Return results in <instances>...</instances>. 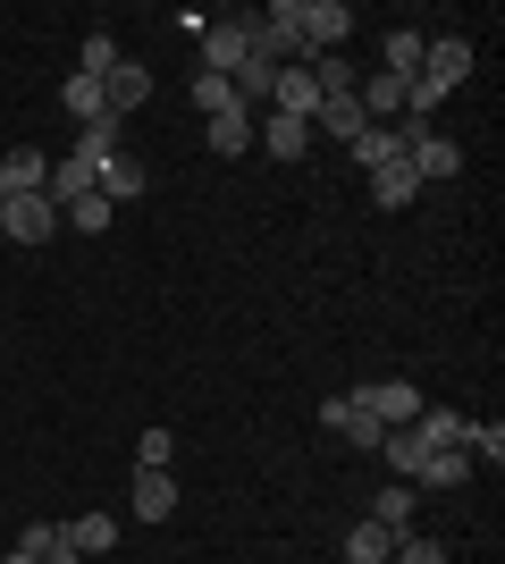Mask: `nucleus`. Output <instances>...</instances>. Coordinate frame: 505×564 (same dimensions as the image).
<instances>
[{
    "label": "nucleus",
    "mask_w": 505,
    "mask_h": 564,
    "mask_svg": "<svg viewBox=\"0 0 505 564\" xmlns=\"http://www.w3.org/2000/svg\"><path fill=\"white\" fill-rule=\"evenodd\" d=\"M270 18L287 25L304 51H345V34H354V9H345V0H278Z\"/></svg>",
    "instance_id": "1"
},
{
    "label": "nucleus",
    "mask_w": 505,
    "mask_h": 564,
    "mask_svg": "<svg viewBox=\"0 0 505 564\" xmlns=\"http://www.w3.org/2000/svg\"><path fill=\"white\" fill-rule=\"evenodd\" d=\"M463 76H472V43L463 34H430L421 43V85L447 101V94H463Z\"/></svg>",
    "instance_id": "2"
},
{
    "label": "nucleus",
    "mask_w": 505,
    "mask_h": 564,
    "mask_svg": "<svg viewBox=\"0 0 505 564\" xmlns=\"http://www.w3.org/2000/svg\"><path fill=\"white\" fill-rule=\"evenodd\" d=\"M354 404H362V413H371L380 430L421 422V388H413V379H371V388H354Z\"/></svg>",
    "instance_id": "3"
},
{
    "label": "nucleus",
    "mask_w": 505,
    "mask_h": 564,
    "mask_svg": "<svg viewBox=\"0 0 505 564\" xmlns=\"http://www.w3.org/2000/svg\"><path fill=\"white\" fill-rule=\"evenodd\" d=\"M194 43H202V76H237L244 51H253V18H219V25H202Z\"/></svg>",
    "instance_id": "4"
},
{
    "label": "nucleus",
    "mask_w": 505,
    "mask_h": 564,
    "mask_svg": "<svg viewBox=\"0 0 505 564\" xmlns=\"http://www.w3.org/2000/svg\"><path fill=\"white\" fill-rule=\"evenodd\" d=\"M0 228L18 236V245H51V236H59V212H51V194H9V203H0Z\"/></svg>",
    "instance_id": "5"
},
{
    "label": "nucleus",
    "mask_w": 505,
    "mask_h": 564,
    "mask_svg": "<svg viewBox=\"0 0 505 564\" xmlns=\"http://www.w3.org/2000/svg\"><path fill=\"white\" fill-rule=\"evenodd\" d=\"M94 194L119 212V203H135V194H152V169L135 161V152H110V161H101V177H94Z\"/></svg>",
    "instance_id": "6"
},
{
    "label": "nucleus",
    "mask_w": 505,
    "mask_h": 564,
    "mask_svg": "<svg viewBox=\"0 0 505 564\" xmlns=\"http://www.w3.org/2000/svg\"><path fill=\"white\" fill-rule=\"evenodd\" d=\"M101 101H110V118H135L152 101V68L144 59H119V68L101 76Z\"/></svg>",
    "instance_id": "7"
},
{
    "label": "nucleus",
    "mask_w": 505,
    "mask_h": 564,
    "mask_svg": "<svg viewBox=\"0 0 505 564\" xmlns=\"http://www.w3.org/2000/svg\"><path fill=\"white\" fill-rule=\"evenodd\" d=\"M253 143H262L270 161H304L312 127H304V118H287V110H270V118H253Z\"/></svg>",
    "instance_id": "8"
},
{
    "label": "nucleus",
    "mask_w": 505,
    "mask_h": 564,
    "mask_svg": "<svg viewBox=\"0 0 505 564\" xmlns=\"http://www.w3.org/2000/svg\"><path fill=\"white\" fill-rule=\"evenodd\" d=\"M127 514H135V522H168V514H177V480H168V471H135Z\"/></svg>",
    "instance_id": "9"
},
{
    "label": "nucleus",
    "mask_w": 505,
    "mask_h": 564,
    "mask_svg": "<svg viewBox=\"0 0 505 564\" xmlns=\"http://www.w3.org/2000/svg\"><path fill=\"white\" fill-rule=\"evenodd\" d=\"M18 547H25L34 564H85V547L68 540V522H25V531H18Z\"/></svg>",
    "instance_id": "10"
},
{
    "label": "nucleus",
    "mask_w": 505,
    "mask_h": 564,
    "mask_svg": "<svg viewBox=\"0 0 505 564\" xmlns=\"http://www.w3.org/2000/svg\"><path fill=\"white\" fill-rule=\"evenodd\" d=\"M202 135H211L219 161H228V152H253V110H244V101H228V110L202 118Z\"/></svg>",
    "instance_id": "11"
},
{
    "label": "nucleus",
    "mask_w": 505,
    "mask_h": 564,
    "mask_svg": "<svg viewBox=\"0 0 505 564\" xmlns=\"http://www.w3.org/2000/svg\"><path fill=\"white\" fill-rule=\"evenodd\" d=\"M110 152H127V118H94V127H76V161L101 177V161Z\"/></svg>",
    "instance_id": "12"
},
{
    "label": "nucleus",
    "mask_w": 505,
    "mask_h": 564,
    "mask_svg": "<svg viewBox=\"0 0 505 564\" xmlns=\"http://www.w3.org/2000/svg\"><path fill=\"white\" fill-rule=\"evenodd\" d=\"M463 480H472V455L463 447H430L421 471H413V489H463Z\"/></svg>",
    "instance_id": "13"
},
{
    "label": "nucleus",
    "mask_w": 505,
    "mask_h": 564,
    "mask_svg": "<svg viewBox=\"0 0 505 564\" xmlns=\"http://www.w3.org/2000/svg\"><path fill=\"white\" fill-rule=\"evenodd\" d=\"M421 43H430V34H421V25H396V34H387L380 43V76H421Z\"/></svg>",
    "instance_id": "14"
},
{
    "label": "nucleus",
    "mask_w": 505,
    "mask_h": 564,
    "mask_svg": "<svg viewBox=\"0 0 505 564\" xmlns=\"http://www.w3.org/2000/svg\"><path fill=\"white\" fill-rule=\"evenodd\" d=\"M312 127H320V135H337V143H362V127H371V118H362L354 94H337V101H320V110H312Z\"/></svg>",
    "instance_id": "15"
},
{
    "label": "nucleus",
    "mask_w": 505,
    "mask_h": 564,
    "mask_svg": "<svg viewBox=\"0 0 505 564\" xmlns=\"http://www.w3.org/2000/svg\"><path fill=\"white\" fill-rule=\"evenodd\" d=\"M413 194H421V177H413L405 161H387V169H371V203H380V212H405Z\"/></svg>",
    "instance_id": "16"
},
{
    "label": "nucleus",
    "mask_w": 505,
    "mask_h": 564,
    "mask_svg": "<svg viewBox=\"0 0 505 564\" xmlns=\"http://www.w3.org/2000/svg\"><path fill=\"white\" fill-rule=\"evenodd\" d=\"M413 497H421L413 480H387V489L371 497V522H380V531H413Z\"/></svg>",
    "instance_id": "17"
},
{
    "label": "nucleus",
    "mask_w": 505,
    "mask_h": 564,
    "mask_svg": "<svg viewBox=\"0 0 505 564\" xmlns=\"http://www.w3.org/2000/svg\"><path fill=\"white\" fill-rule=\"evenodd\" d=\"M396 540H405V531H380V522L362 514L354 531H345V564H387V547H396Z\"/></svg>",
    "instance_id": "18"
},
{
    "label": "nucleus",
    "mask_w": 505,
    "mask_h": 564,
    "mask_svg": "<svg viewBox=\"0 0 505 564\" xmlns=\"http://www.w3.org/2000/svg\"><path fill=\"white\" fill-rule=\"evenodd\" d=\"M59 110H68L76 127H94V118H110V101H101L94 76H68V85H59Z\"/></svg>",
    "instance_id": "19"
},
{
    "label": "nucleus",
    "mask_w": 505,
    "mask_h": 564,
    "mask_svg": "<svg viewBox=\"0 0 505 564\" xmlns=\"http://www.w3.org/2000/svg\"><path fill=\"white\" fill-rule=\"evenodd\" d=\"M380 455L396 464V480H413V471H421V455H430V438L405 422V430H387V438H380Z\"/></svg>",
    "instance_id": "20"
},
{
    "label": "nucleus",
    "mask_w": 505,
    "mask_h": 564,
    "mask_svg": "<svg viewBox=\"0 0 505 564\" xmlns=\"http://www.w3.org/2000/svg\"><path fill=\"white\" fill-rule=\"evenodd\" d=\"M354 161H362V169H387V161H405V127H362Z\"/></svg>",
    "instance_id": "21"
},
{
    "label": "nucleus",
    "mask_w": 505,
    "mask_h": 564,
    "mask_svg": "<svg viewBox=\"0 0 505 564\" xmlns=\"http://www.w3.org/2000/svg\"><path fill=\"white\" fill-rule=\"evenodd\" d=\"M119 59H127V51L110 43V34H101V25H85V51H76V76H94V85H101V76L119 68Z\"/></svg>",
    "instance_id": "22"
},
{
    "label": "nucleus",
    "mask_w": 505,
    "mask_h": 564,
    "mask_svg": "<svg viewBox=\"0 0 505 564\" xmlns=\"http://www.w3.org/2000/svg\"><path fill=\"white\" fill-rule=\"evenodd\" d=\"M304 68H312L320 101H337V94H354V68H345V51H312V59H304Z\"/></svg>",
    "instance_id": "23"
},
{
    "label": "nucleus",
    "mask_w": 505,
    "mask_h": 564,
    "mask_svg": "<svg viewBox=\"0 0 505 564\" xmlns=\"http://www.w3.org/2000/svg\"><path fill=\"white\" fill-rule=\"evenodd\" d=\"M68 540L85 547V556H110V547H119V514H76Z\"/></svg>",
    "instance_id": "24"
},
{
    "label": "nucleus",
    "mask_w": 505,
    "mask_h": 564,
    "mask_svg": "<svg viewBox=\"0 0 505 564\" xmlns=\"http://www.w3.org/2000/svg\"><path fill=\"white\" fill-rule=\"evenodd\" d=\"M59 228H85V236H101V228H110V203H101V194H76L68 212H59Z\"/></svg>",
    "instance_id": "25"
},
{
    "label": "nucleus",
    "mask_w": 505,
    "mask_h": 564,
    "mask_svg": "<svg viewBox=\"0 0 505 564\" xmlns=\"http://www.w3.org/2000/svg\"><path fill=\"white\" fill-rule=\"evenodd\" d=\"M463 455L497 471V464H505V430H497V422H472V447H463Z\"/></svg>",
    "instance_id": "26"
},
{
    "label": "nucleus",
    "mask_w": 505,
    "mask_h": 564,
    "mask_svg": "<svg viewBox=\"0 0 505 564\" xmlns=\"http://www.w3.org/2000/svg\"><path fill=\"white\" fill-rule=\"evenodd\" d=\"M168 455H177L168 430H144V438H135V471H168Z\"/></svg>",
    "instance_id": "27"
},
{
    "label": "nucleus",
    "mask_w": 505,
    "mask_h": 564,
    "mask_svg": "<svg viewBox=\"0 0 505 564\" xmlns=\"http://www.w3.org/2000/svg\"><path fill=\"white\" fill-rule=\"evenodd\" d=\"M387 564H447V547H438V540H421V531H405V540L387 547Z\"/></svg>",
    "instance_id": "28"
},
{
    "label": "nucleus",
    "mask_w": 505,
    "mask_h": 564,
    "mask_svg": "<svg viewBox=\"0 0 505 564\" xmlns=\"http://www.w3.org/2000/svg\"><path fill=\"white\" fill-rule=\"evenodd\" d=\"M186 101H194L202 118H211V110H228L237 94H228V76H194V85H186Z\"/></svg>",
    "instance_id": "29"
},
{
    "label": "nucleus",
    "mask_w": 505,
    "mask_h": 564,
    "mask_svg": "<svg viewBox=\"0 0 505 564\" xmlns=\"http://www.w3.org/2000/svg\"><path fill=\"white\" fill-rule=\"evenodd\" d=\"M0 564H34V556H25V547H9V556H0Z\"/></svg>",
    "instance_id": "30"
},
{
    "label": "nucleus",
    "mask_w": 505,
    "mask_h": 564,
    "mask_svg": "<svg viewBox=\"0 0 505 564\" xmlns=\"http://www.w3.org/2000/svg\"><path fill=\"white\" fill-rule=\"evenodd\" d=\"M0 346H9V337H0Z\"/></svg>",
    "instance_id": "31"
}]
</instances>
